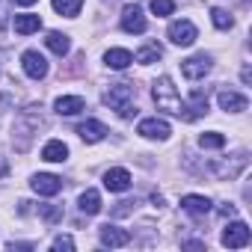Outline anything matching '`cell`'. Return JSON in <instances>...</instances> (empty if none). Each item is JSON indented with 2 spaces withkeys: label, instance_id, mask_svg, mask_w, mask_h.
Returning a JSON list of instances; mask_svg holds the SVG:
<instances>
[{
  "label": "cell",
  "instance_id": "6da1fadb",
  "mask_svg": "<svg viewBox=\"0 0 252 252\" xmlns=\"http://www.w3.org/2000/svg\"><path fill=\"white\" fill-rule=\"evenodd\" d=\"M45 125V116H42V107H27L21 110V116L15 119V131H12V143L24 152L33 140V134H39V128Z\"/></svg>",
  "mask_w": 252,
  "mask_h": 252
},
{
  "label": "cell",
  "instance_id": "7a4b0ae2",
  "mask_svg": "<svg viewBox=\"0 0 252 252\" xmlns=\"http://www.w3.org/2000/svg\"><path fill=\"white\" fill-rule=\"evenodd\" d=\"M152 98H155L158 110L172 113V116L181 113V104H184V101H181V95H178V89H175V83H172L169 74H163V77L155 80V86H152Z\"/></svg>",
  "mask_w": 252,
  "mask_h": 252
},
{
  "label": "cell",
  "instance_id": "3957f363",
  "mask_svg": "<svg viewBox=\"0 0 252 252\" xmlns=\"http://www.w3.org/2000/svg\"><path fill=\"white\" fill-rule=\"evenodd\" d=\"M131 101H134V86L131 83H110V89L104 92V104L110 107V110H116L122 119H131L134 113H137V107H131Z\"/></svg>",
  "mask_w": 252,
  "mask_h": 252
},
{
  "label": "cell",
  "instance_id": "277c9868",
  "mask_svg": "<svg viewBox=\"0 0 252 252\" xmlns=\"http://www.w3.org/2000/svg\"><path fill=\"white\" fill-rule=\"evenodd\" d=\"M166 36H169V42H172V45H178V48H190V45L199 39V30H196V24H193V21L181 18V21H172V24H169Z\"/></svg>",
  "mask_w": 252,
  "mask_h": 252
},
{
  "label": "cell",
  "instance_id": "5b68a950",
  "mask_svg": "<svg viewBox=\"0 0 252 252\" xmlns=\"http://www.w3.org/2000/svg\"><path fill=\"white\" fill-rule=\"evenodd\" d=\"M211 68H214V60L208 54H193V57H187L181 63V74L187 80H202V77H208Z\"/></svg>",
  "mask_w": 252,
  "mask_h": 252
},
{
  "label": "cell",
  "instance_id": "8992f818",
  "mask_svg": "<svg viewBox=\"0 0 252 252\" xmlns=\"http://www.w3.org/2000/svg\"><path fill=\"white\" fill-rule=\"evenodd\" d=\"M137 134L146 137V140H169L172 128H169V122H166V119L152 116V119H143V122L137 125Z\"/></svg>",
  "mask_w": 252,
  "mask_h": 252
},
{
  "label": "cell",
  "instance_id": "52a82bcc",
  "mask_svg": "<svg viewBox=\"0 0 252 252\" xmlns=\"http://www.w3.org/2000/svg\"><path fill=\"white\" fill-rule=\"evenodd\" d=\"M146 27H149V21H146V15H143V9L137 6V3H128L122 9V30L125 33H146Z\"/></svg>",
  "mask_w": 252,
  "mask_h": 252
},
{
  "label": "cell",
  "instance_id": "ba28073f",
  "mask_svg": "<svg viewBox=\"0 0 252 252\" xmlns=\"http://www.w3.org/2000/svg\"><path fill=\"white\" fill-rule=\"evenodd\" d=\"M21 65H24V74L33 77V80L48 77V60H45L39 51H24V54H21Z\"/></svg>",
  "mask_w": 252,
  "mask_h": 252
},
{
  "label": "cell",
  "instance_id": "9c48e42d",
  "mask_svg": "<svg viewBox=\"0 0 252 252\" xmlns=\"http://www.w3.org/2000/svg\"><path fill=\"white\" fill-rule=\"evenodd\" d=\"M249 225L246 222H240V220H234L225 231H222V246H228V249H243L246 243H249Z\"/></svg>",
  "mask_w": 252,
  "mask_h": 252
},
{
  "label": "cell",
  "instance_id": "30bf717a",
  "mask_svg": "<svg viewBox=\"0 0 252 252\" xmlns=\"http://www.w3.org/2000/svg\"><path fill=\"white\" fill-rule=\"evenodd\" d=\"M205 113H208V89H205V92H202V89H193L190 101L181 104V113H178V116H184L187 122H193V119H199V116H205Z\"/></svg>",
  "mask_w": 252,
  "mask_h": 252
},
{
  "label": "cell",
  "instance_id": "8fae6325",
  "mask_svg": "<svg viewBox=\"0 0 252 252\" xmlns=\"http://www.w3.org/2000/svg\"><path fill=\"white\" fill-rule=\"evenodd\" d=\"M30 187L39 193V196H57L63 190V178L60 175H51V172H39L30 178Z\"/></svg>",
  "mask_w": 252,
  "mask_h": 252
},
{
  "label": "cell",
  "instance_id": "7c38bea8",
  "mask_svg": "<svg viewBox=\"0 0 252 252\" xmlns=\"http://www.w3.org/2000/svg\"><path fill=\"white\" fill-rule=\"evenodd\" d=\"M98 237H101V243L110 246V249H119V246H128V243H131V231H125V228H119V225H113V222L101 225Z\"/></svg>",
  "mask_w": 252,
  "mask_h": 252
},
{
  "label": "cell",
  "instance_id": "4fadbf2b",
  "mask_svg": "<svg viewBox=\"0 0 252 252\" xmlns=\"http://www.w3.org/2000/svg\"><path fill=\"white\" fill-rule=\"evenodd\" d=\"M104 187H107L110 193H125V190L131 187V172L122 169V166L107 169V172H104Z\"/></svg>",
  "mask_w": 252,
  "mask_h": 252
},
{
  "label": "cell",
  "instance_id": "5bb4252c",
  "mask_svg": "<svg viewBox=\"0 0 252 252\" xmlns=\"http://www.w3.org/2000/svg\"><path fill=\"white\" fill-rule=\"evenodd\" d=\"M77 134H80L83 143H101L110 131H107V125H104V122H98V119H86L80 128H77Z\"/></svg>",
  "mask_w": 252,
  "mask_h": 252
},
{
  "label": "cell",
  "instance_id": "9a60e30c",
  "mask_svg": "<svg viewBox=\"0 0 252 252\" xmlns=\"http://www.w3.org/2000/svg\"><path fill=\"white\" fill-rule=\"evenodd\" d=\"M217 101H220V107H222L225 113H243V110L249 107L246 95H240V92H231V89H220Z\"/></svg>",
  "mask_w": 252,
  "mask_h": 252
},
{
  "label": "cell",
  "instance_id": "2e32d148",
  "mask_svg": "<svg viewBox=\"0 0 252 252\" xmlns=\"http://www.w3.org/2000/svg\"><path fill=\"white\" fill-rule=\"evenodd\" d=\"M54 110H57L60 116H77V113L86 110V101H83L80 95H60V98L54 101Z\"/></svg>",
  "mask_w": 252,
  "mask_h": 252
},
{
  "label": "cell",
  "instance_id": "e0dca14e",
  "mask_svg": "<svg viewBox=\"0 0 252 252\" xmlns=\"http://www.w3.org/2000/svg\"><path fill=\"white\" fill-rule=\"evenodd\" d=\"M246 169V152H240V155H234V160L228 163H220V166H211V172L217 175V178H234V175H240Z\"/></svg>",
  "mask_w": 252,
  "mask_h": 252
},
{
  "label": "cell",
  "instance_id": "ac0fdd59",
  "mask_svg": "<svg viewBox=\"0 0 252 252\" xmlns=\"http://www.w3.org/2000/svg\"><path fill=\"white\" fill-rule=\"evenodd\" d=\"M104 63H107V68L125 71V68L134 63V54H131V51H125V48H110V51L104 54Z\"/></svg>",
  "mask_w": 252,
  "mask_h": 252
},
{
  "label": "cell",
  "instance_id": "d6986e66",
  "mask_svg": "<svg viewBox=\"0 0 252 252\" xmlns=\"http://www.w3.org/2000/svg\"><path fill=\"white\" fill-rule=\"evenodd\" d=\"M211 199L208 196H196V193H187L184 199H181V208L187 211V214H193V217H205L208 211H211Z\"/></svg>",
  "mask_w": 252,
  "mask_h": 252
},
{
  "label": "cell",
  "instance_id": "ffe728a7",
  "mask_svg": "<svg viewBox=\"0 0 252 252\" xmlns=\"http://www.w3.org/2000/svg\"><path fill=\"white\" fill-rule=\"evenodd\" d=\"M42 158L51 160V163H63V160H68V146L63 140H51V143H45Z\"/></svg>",
  "mask_w": 252,
  "mask_h": 252
},
{
  "label": "cell",
  "instance_id": "44dd1931",
  "mask_svg": "<svg viewBox=\"0 0 252 252\" xmlns=\"http://www.w3.org/2000/svg\"><path fill=\"white\" fill-rule=\"evenodd\" d=\"M77 208L86 214V217H95L101 211V193L98 190H83L80 199H77Z\"/></svg>",
  "mask_w": 252,
  "mask_h": 252
},
{
  "label": "cell",
  "instance_id": "7402d4cb",
  "mask_svg": "<svg viewBox=\"0 0 252 252\" xmlns=\"http://www.w3.org/2000/svg\"><path fill=\"white\" fill-rule=\"evenodd\" d=\"M39 30H42V18H39V15H30V12L15 15V33L30 36V33H39Z\"/></svg>",
  "mask_w": 252,
  "mask_h": 252
},
{
  "label": "cell",
  "instance_id": "603a6c76",
  "mask_svg": "<svg viewBox=\"0 0 252 252\" xmlns=\"http://www.w3.org/2000/svg\"><path fill=\"white\" fill-rule=\"evenodd\" d=\"M45 45L57 54V57H65L68 51H71V42H68V36L65 33H60V30H51L48 33V39H45Z\"/></svg>",
  "mask_w": 252,
  "mask_h": 252
},
{
  "label": "cell",
  "instance_id": "cb8c5ba5",
  "mask_svg": "<svg viewBox=\"0 0 252 252\" xmlns=\"http://www.w3.org/2000/svg\"><path fill=\"white\" fill-rule=\"evenodd\" d=\"M160 57H163V48H160L158 42H149V45H143V48L137 51V57H134V60H137L140 65H152V63H158Z\"/></svg>",
  "mask_w": 252,
  "mask_h": 252
},
{
  "label": "cell",
  "instance_id": "d4e9b609",
  "mask_svg": "<svg viewBox=\"0 0 252 252\" xmlns=\"http://www.w3.org/2000/svg\"><path fill=\"white\" fill-rule=\"evenodd\" d=\"M80 6H83V0H54V9L65 18H77Z\"/></svg>",
  "mask_w": 252,
  "mask_h": 252
},
{
  "label": "cell",
  "instance_id": "484cf974",
  "mask_svg": "<svg viewBox=\"0 0 252 252\" xmlns=\"http://www.w3.org/2000/svg\"><path fill=\"white\" fill-rule=\"evenodd\" d=\"M211 21H214V27H217V30H231V27H234V18H231L225 9H220V6H214V9H211Z\"/></svg>",
  "mask_w": 252,
  "mask_h": 252
},
{
  "label": "cell",
  "instance_id": "4316f807",
  "mask_svg": "<svg viewBox=\"0 0 252 252\" xmlns=\"http://www.w3.org/2000/svg\"><path fill=\"white\" fill-rule=\"evenodd\" d=\"M199 146H202V149H222V146H225V137L217 134V131H211V134H202V137H199Z\"/></svg>",
  "mask_w": 252,
  "mask_h": 252
},
{
  "label": "cell",
  "instance_id": "83f0119b",
  "mask_svg": "<svg viewBox=\"0 0 252 252\" xmlns=\"http://www.w3.org/2000/svg\"><path fill=\"white\" fill-rule=\"evenodd\" d=\"M152 12L158 18H166V15L175 12V3H172V0H152Z\"/></svg>",
  "mask_w": 252,
  "mask_h": 252
},
{
  "label": "cell",
  "instance_id": "f1b7e54d",
  "mask_svg": "<svg viewBox=\"0 0 252 252\" xmlns=\"http://www.w3.org/2000/svg\"><path fill=\"white\" fill-rule=\"evenodd\" d=\"M39 214H42L48 222H60V220H63V208H57V205H39Z\"/></svg>",
  "mask_w": 252,
  "mask_h": 252
},
{
  "label": "cell",
  "instance_id": "f546056e",
  "mask_svg": "<svg viewBox=\"0 0 252 252\" xmlns=\"http://www.w3.org/2000/svg\"><path fill=\"white\" fill-rule=\"evenodd\" d=\"M54 249H74V240L68 234H60V237H54Z\"/></svg>",
  "mask_w": 252,
  "mask_h": 252
},
{
  "label": "cell",
  "instance_id": "4dcf8cb0",
  "mask_svg": "<svg viewBox=\"0 0 252 252\" xmlns=\"http://www.w3.org/2000/svg\"><path fill=\"white\" fill-rule=\"evenodd\" d=\"M220 217H237V208L234 205H222L220 208Z\"/></svg>",
  "mask_w": 252,
  "mask_h": 252
},
{
  "label": "cell",
  "instance_id": "1f68e13d",
  "mask_svg": "<svg viewBox=\"0 0 252 252\" xmlns=\"http://www.w3.org/2000/svg\"><path fill=\"white\" fill-rule=\"evenodd\" d=\"M18 6H33V3H39V0H15Z\"/></svg>",
  "mask_w": 252,
  "mask_h": 252
},
{
  "label": "cell",
  "instance_id": "d6a6232c",
  "mask_svg": "<svg viewBox=\"0 0 252 252\" xmlns=\"http://www.w3.org/2000/svg\"><path fill=\"white\" fill-rule=\"evenodd\" d=\"M6 169H9V166H6V160H0V178L6 175Z\"/></svg>",
  "mask_w": 252,
  "mask_h": 252
},
{
  "label": "cell",
  "instance_id": "836d02e7",
  "mask_svg": "<svg viewBox=\"0 0 252 252\" xmlns=\"http://www.w3.org/2000/svg\"><path fill=\"white\" fill-rule=\"evenodd\" d=\"M0 24H3V0H0Z\"/></svg>",
  "mask_w": 252,
  "mask_h": 252
}]
</instances>
